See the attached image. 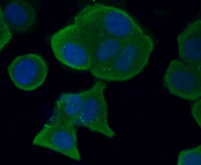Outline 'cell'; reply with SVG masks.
Masks as SVG:
<instances>
[{
	"mask_svg": "<svg viewBox=\"0 0 201 165\" xmlns=\"http://www.w3.org/2000/svg\"><path fill=\"white\" fill-rule=\"evenodd\" d=\"M74 23L124 41L145 33L141 26L126 11L100 3L84 7L75 16Z\"/></svg>",
	"mask_w": 201,
	"mask_h": 165,
	"instance_id": "6da1fadb",
	"label": "cell"
},
{
	"mask_svg": "<svg viewBox=\"0 0 201 165\" xmlns=\"http://www.w3.org/2000/svg\"><path fill=\"white\" fill-rule=\"evenodd\" d=\"M154 47L152 38L145 33L130 39L97 79L113 82L132 79L147 65Z\"/></svg>",
	"mask_w": 201,
	"mask_h": 165,
	"instance_id": "7a4b0ae2",
	"label": "cell"
},
{
	"mask_svg": "<svg viewBox=\"0 0 201 165\" xmlns=\"http://www.w3.org/2000/svg\"><path fill=\"white\" fill-rule=\"evenodd\" d=\"M50 44L54 57L60 63L77 70H91L92 65L91 55L79 28L74 23L54 33L50 38Z\"/></svg>",
	"mask_w": 201,
	"mask_h": 165,
	"instance_id": "3957f363",
	"label": "cell"
},
{
	"mask_svg": "<svg viewBox=\"0 0 201 165\" xmlns=\"http://www.w3.org/2000/svg\"><path fill=\"white\" fill-rule=\"evenodd\" d=\"M106 88L104 81L98 80L87 89L75 126L112 138L115 133L109 122L108 107L105 96Z\"/></svg>",
	"mask_w": 201,
	"mask_h": 165,
	"instance_id": "277c9868",
	"label": "cell"
},
{
	"mask_svg": "<svg viewBox=\"0 0 201 165\" xmlns=\"http://www.w3.org/2000/svg\"><path fill=\"white\" fill-rule=\"evenodd\" d=\"M32 143L75 161L81 160L76 127L74 126L48 121L35 136Z\"/></svg>",
	"mask_w": 201,
	"mask_h": 165,
	"instance_id": "5b68a950",
	"label": "cell"
},
{
	"mask_svg": "<svg viewBox=\"0 0 201 165\" xmlns=\"http://www.w3.org/2000/svg\"><path fill=\"white\" fill-rule=\"evenodd\" d=\"M163 83L171 94L186 100H195L201 96V69L173 60L163 75Z\"/></svg>",
	"mask_w": 201,
	"mask_h": 165,
	"instance_id": "8992f818",
	"label": "cell"
},
{
	"mask_svg": "<svg viewBox=\"0 0 201 165\" xmlns=\"http://www.w3.org/2000/svg\"><path fill=\"white\" fill-rule=\"evenodd\" d=\"M76 25L80 30L92 58V66L89 71L93 76L97 78L109 65L127 41L87 26Z\"/></svg>",
	"mask_w": 201,
	"mask_h": 165,
	"instance_id": "52a82bcc",
	"label": "cell"
},
{
	"mask_svg": "<svg viewBox=\"0 0 201 165\" xmlns=\"http://www.w3.org/2000/svg\"><path fill=\"white\" fill-rule=\"evenodd\" d=\"M7 70L10 79L17 88L30 91L44 83L49 68L40 55L29 53L15 57L8 65Z\"/></svg>",
	"mask_w": 201,
	"mask_h": 165,
	"instance_id": "ba28073f",
	"label": "cell"
},
{
	"mask_svg": "<svg viewBox=\"0 0 201 165\" xmlns=\"http://www.w3.org/2000/svg\"><path fill=\"white\" fill-rule=\"evenodd\" d=\"M177 42L181 60L201 69V20H196L188 25L178 35Z\"/></svg>",
	"mask_w": 201,
	"mask_h": 165,
	"instance_id": "9c48e42d",
	"label": "cell"
},
{
	"mask_svg": "<svg viewBox=\"0 0 201 165\" xmlns=\"http://www.w3.org/2000/svg\"><path fill=\"white\" fill-rule=\"evenodd\" d=\"M2 12L11 30L16 33L28 31L33 27L36 20L35 9L33 5L27 1H11L5 6Z\"/></svg>",
	"mask_w": 201,
	"mask_h": 165,
	"instance_id": "30bf717a",
	"label": "cell"
},
{
	"mask_svg": "<svg viewBox=\"0 0 201 165\" xmlns=\"http://www.w3.org/2000/svg\"><path fill=\"white\" fill-rule=\"evenodd\" d=\"M86 91L87 89L76 92L62 94L56 101L52 113L48 121L75 127Z\"/></svg>",
	"mask_w": 201,
	"mask_h": 165,
	"instance_id": "8fae6325",
	"label": "cell"
},
{
	"mask_svg": "<svg viewBox=\"0 0 201 165\" xmlns=\"http://www.w3.org/2000/svg\"><path fill=\"white\" fill-rule=\"evenodd\" d=\"M201 145L183 150L179 154L177 165H200Z\"/></svg>",
	"mask_w": 201,
	"mask_h": 165,
	"instance_id": "7c38bea8",
	"label": "cell"
},
{
	"mask_svg": "<svg viewBox=\"0 0 201 165\" xmlns=\"http://www.w3.org/2000/svg\"><path fill=\"white\" fill-rule=\"evenodd\" d=\"M11 30L4 18L2 10L0 8V50L7 44L12 38Z\"/></svg>",
	"mask_w": 201,
	"mask_h": 165,
	"instance_id": "4fadbf2b",
	"label": "cell"
},
{
	"mask_svg": "<svg viewBox=\"0 0 201 165\" xmlns=\"http://www.w3.org/2000/svg\"><path fill=\"white\" fill-rule=\"evenodd\" d=\"M201 99L197 101L193 105L191 113L199 127H201Z\"/></svg>",
	"mask_w": 201,
	"mask_h": 165,
	"instance_id": "5bb4252c",
	"label": "cell"
}]
</instances>
